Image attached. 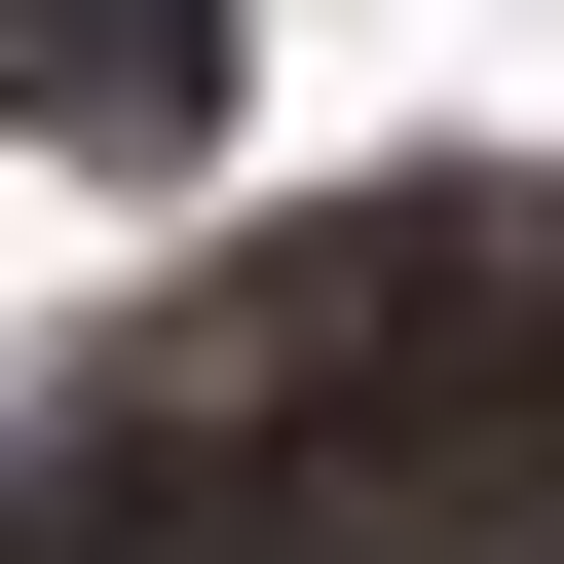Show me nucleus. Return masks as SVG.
<instances>
[{"label": "nucleus", "instance_id": "nucleus-1", "mask_svg": "<svg viewBox=\"0 0 564 564\" xmlns=\"http://www.w3.org/2000/svg\"><path fill=\"white\" fill-rule=\"evenodd\" d=\"M0 76H39L76 151H188V113H226V0H39V39H0Z\"/></svg>", "mask_w": 564, "mask_h": 564}]
</instances>
